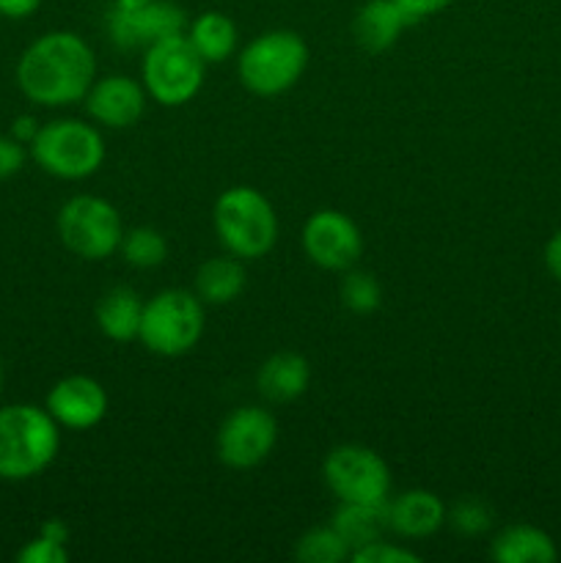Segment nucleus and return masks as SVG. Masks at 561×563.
<instances>
[{
	"instance_id": "obj_8",
	"label": "nucleus",
	"mask_w": 561,
	"mask_h": 563,
	"mask_svg": "<svg viewBox=\"0 0 561 563\" xmlns=\"http://www.w3.org/2000/svg\"><path fill=\"white\" fill-rule=\"evenodd\" d=\"M58 236L69 253L86 262H102V258L119 253L124 223L119 209L99 196H75L61 207L58 212Z\"/></svg>"
},
{
	"instance_id": "obj_29",
	"label": "nucleus",
	"mask_w": 561,
	"mask_h": 563,
	"mask_svg": "<svg viewBox=\"0 0 561 563\" xmlns=\"http://www.w3.org/2000/svg\"><path fill=\"white\" fill-rule=\"evenodd\" d=\"M25 157H28L25 143H20L11 135L9 137L0 135V181L20 174L22 165H25Z\"/></svg>"
},
{
	"instance_id": "obj_11",
	"label": "nucleus",
	"mask_w": 561,
	"mask_h": 563,
	"mask_svg": "<svg viewBox=\"0 0 561 563\" xmlns=\"http://www.w3.org/2000/svg\"><path fill=\"white\" fill-rule=\"evenodd\" d=\"M308 262L328 273H344L363 256V234L350 214L339 209H317L300 234Z\"/></svg>"
},
{
	"instance_id": "obj_13",
	"label": "nucleus",
	"mask_w": 561,
	"mask_h": 563,
	"mask_svg": "<svg viewBox=\"0 0 561 563\" xmlns=\"http://www.w3.org/2000/svg\"><path fill=\"white\" fill-rule=\"evenodd\" d=\"M44 410L53 416V421L64 429L86 432V429L99 427L108 416V390L102 383L86 374H72V377L58 379L50 388Z\"/></svg>"
},
{
	"instance_id": "obj_32",
	"label": "nucleus",
	"mask_w": 561,
	"mask_h": 563,
	"mask_svg": "<svg viewBox=\"0 0 561 563\" xmlns=\"http://www.w3.org/2000/svg\"><path fill=\"white\" fill-rule=\"evenodd\" d=\"M544 267L561 284V231H556L544 245Z\"/></svg>"
},
{
	"instance_id": "obj_30",
	"label": "nucleus",
	"mask_w": 561,
	"mask_h": 563,
	"mask_svg": "<svg viewBox=\"0 0 561 563\" xmlns=\"http://www.w3.org/2000/svg\"><path fill=\"white\" fill-rule=\"evenodd\" d=\"M396 3L402 5V11L407 14L410 25H416V22H424L429 20V16L440 14L443 9H449L454 0H396Z\"/></svg>"
},
{
	"instance_id": "obj_28",
	"label": "nucleus",
	"mask_w": 561,
	"mask_h": 563,
	"mask_svg": "<svg viewBox=\"0 0 561 563\" xmlns=\"http://www.w3.org/2000/svg\"><path fill=\"white\" fill-rule=\"evenodd\" d=\"M16 561L20 563H66L69 561V553H66V542H58V539H50L44 533H38L36 539L25 544V548L16 553Z\"/></svg>"
},
{
	"instance_id": "obj_9",
	"label": "nucleus",
	"mask_w": 561,
	"mask_h": 563,
	"mask_svg": "<svg viewBox=\"0 0 561 563\" xmlns=\"http://www.w3.org/2000/svg\"><path fill=\"white\" fill-rule=\"evenodd\" d=\"M322 478L339 504H385L391 498V467L374 449L344 443L328 451Z\"/></svg>"
},
{
	"instance_id": "obj_34",
	"label": "nucleus",
	"mask_w": 561,
	"mask_h": 563,
	"mask_svg": "<svg viewBox=\"0 0 561 563\" xmlns=\"http://www.w3.org/2000/svg\"><path fill=\"white\" fill-rule=\"evenodd\" d=\"M38 533H44V537L50 539H58V542H69V528H66L61 520H47Z\"/></svg>"
},
{
	"instance_id": "obj_15",
	"label": "nucleus",
	"mask_w": 561,
	"mask_h": 563,
	"mask_svg": "<svg viewBox=\"0 0 561 563\" xmlns=\"http://www.w3.org/2000/svg\"><path fill=\"white\" fill-rule=\"evenodd\" d=\"M446 526V504L429 489L388 498V531L402 539H429Z\"/></svg>"
},
{
	"instance_id": "obj_23",
	"label": "nucleus",
	"mask_w": 561,
	"mask_h": 563,
	"mask_svg": "<svg viewBox=\"0 0 561 563\" xmlns=\"http://www.w3.org/2000/svg\"><path fill=\"white\" fill-rule=\"evenodd\" d=\"M119 253L130 267L154 269L168 258V240L154 225H135V229L124 231Z\"/></svg>"
},
{
	"instance_id": "obj_18",
	"label": "nucleus",
	"mask_w": 561,
	"mask_h": 563,
	"mask_svg": "<svg viewBox=\"0 0 561 563\" xmlns=\"http://www.w3.org/2000/svg\"><path fill=\"white\" fill-rule=\"evenodd\" d=\"M143 297L138 295L130 286H113L105 291L97 302V328L105 339L116 341V344H127L135 341L141 333V319H143Z\"/></svg>"
},
{
	"instance_id": "obj_12",
	"label": "nucleus",
	"mask_w": 561,
	"mask_h": 563,
	"mask_svg": "<svg viewBox=\"0 0 561 563\" xmlns=\"http://www.w3.org/2000/svg\"><path fill=\"white\" fill-rule=\"evenodd\" d=\"M187 11L174 0H152L135 11L110 9L108 36L119 49H146L163 38L187 33Z\"/></svg>"
},
{
	"instance_id": "obj_20",
	"label": "nucleus",
	"mask_w": 561,
	"mask_h": 563,
	"mask_svg": "<svg viewBox=\"0 0 561 563\" xmlns=\"http://www.w3.org/2000/svg\"><path fill=\"white\" fill-rule=\"evenodd\" d=\"M245 264L231 253L207 258L196 273V295L204 306H229L245 291Z\"/></svg>"
},
{
	"instance_id": "obj_19",
	"label": "nucleus",
	"mask_w": 561,
	"mask_h": 563,
	"mask_svg": "<svg viewBox=\"0 0 561 563\" xmlns=\"http://www.w3.org/2000/svg\"><path fill=\"white\" fill-rule=\"evenodd\" d=\"M490 555L498 563H553L559 559V550L542 528L517 522V526H506L490 542Z\"/></svg>"
},
{
	"instance_id": "obj_14",
	"label": "nucleus",
	"mask_w": 561,
	"mask_h": 563,
	"mask_svg": "<svg viewBox=\"0 0 561 563\" xmlns=\"http://www.w3.org/2000/svg\"><path fill=\"white\" fill-rule=\"evenodd\" d=\"M146 88L127 75L97 77L86 93V110L91 121L105 130H130L146 113Z\"/></svg>"
},
{
	"instance_id": "obj_1",
	"label": "nucleus",
	"mask_w": 561,
	"mask_h": 563,
	"mask_svg": "<svg viewBox=\"0 0 561 563\" xmlns=\"http://www.w3.org/2000/svg\"><path fill=\"white\" fill-rule=\"evenodd\" d=\"M97 80V55L91 44L72 31H50L22 53L16 86L42 108H66L86 99Z\"/></svg>"
},
{
	"instance_id": "obj_27",
	"label": "nucleus",
	"mask_w": 561,
	"mask_h": 563,
	"mask_svg": "<svg viewBox=\"0 0 561 563\" xmlns=\"http://www.w3.org/2000/svg\"><path fill=\"white\" fill-rule=\"evenodd\" d=\"M352 563H418L421 555L413 553L410 548H402V544L388 542L385 537L374 539V542L363 544V548L352 550L350 553Z\"/></svg>"
},
{
	"instance_id": "obj_26",
	"label": "nucleus",
	"mask_w": 561,
	"mask_h": 563,
	"mask_svg": "<svg viewBox=\"0 0 561 563\" xmlns=\"http://www.w3.org/2000/svg\"><path fill=\"white\" fill-rule=\"evenodd\" d=\"M446 522L462 537H482L493 526V509L482 498H462L446 509Z\"/></svg>"
},
{
	"instance_id": "obj_2",
	"label": "nucleus",
	"mask_w": 561,
	"mask_h": 563,
	"mask_svg": "<svg viewBox=\"0 0 561 563\" xmlns=\"http://www.w3.org/2000/svg\"><path fill=\"white\" fill-rule=\"evenodd\" d=\"M58 429L36 405L0 407V478L28 482L47 471L61 449Z\"/></svg>"
},
{
	"instance_id": "obj_36",
	"label": "nucleus",
	"mask_w": 561,
	"mask_h": 563,
	"mask_svg": "<svg viewBox=\"0 0 561 563\" xmlns=\"http://www.w3.org/2000/svg\"><path fill=\"white\" fill-rule=\"evenodd\" d=\"M0 390H3V366H0Z\"/></svg>"
},
{
	"instance_id": "obj_21",
	"label": "nucleus",
	"mask_w": 561,
	"mask_h": 563,
	"mask_svg": "<svg viewBox=\"0 0 561 563\" xmlns=\"http://www.w3.org/2000/svg\"><path fill=\"white\" fill-rule=\"evenodd\" d=\"M185 36L201 55L204 64H223L234 55L240 31H237V22L223 11H204L196 20H190Z\"/></svg>"
},
{
	"instance_id": "obj_6",
	"label": "nucleus",
	"mask_w": 561,
	"mask_h": 563,
	"mask_svg": "<svg viewBox=\"0 0 561 563\" xmlns=\"http://www.w3.org/2000/svg\"><path fill=\"white\" fill-rule=\"evenodd\" d=\"M204 324V302L196 291L163 289L143 306L138 341L160 357H179L201 341Z\"/></svg>"
},
{
	"instance_id": "obj_10",
	"label": "nucleus",
	"mask_w": 561,
	"mask_h": 563,
	"mask_svg": "<svg viewBox=\"0 0 561 563\" xmlns=\"http://www.w3.org/2000/svg\"><path fill=\"white\" fill-rule=\"evenodd\" d=\"M278 443V421L270 410L245 405L231 410L223 418L215 438L218 460L231 471H251L258 467Z\"/></svg>"
},
{
	"instance_id": "obj_22",
	"label": "nucleus",
	"mask_w": 561,
	"mask_h": 563,
	"mask_svg": "<svg viewBox=\"0 0 561 563\" xmlns=\"http://www.w3.org/2000/svg\"><path fill=\"white\" fill-rule=\"evenodd\" d=\"M330 526L339 531L346 548L358 550L388 531V500L385 504H339Z\"/></svg>"
},
{
	"instance_id": "obj_5",
	"label": "nucleus",
	"mask_w": 561,
	"mask_h": 563,
	"mask_svg": "<svg viewBox=\"0 0 561 563\" xmlns=\"http://www.w3.org/2000/svg\"><path fill=\"white\" fill-rule=\"evenodd\" d=\"M28 148L44 174L64 181L88 179L105 163L102 132L97 124L80 119H55L42 124Z\"/></svg>"
},
{
	"instance_id": "obj_25",
	"label": "nucleus",
	"mask_w": 561,
	"mask_h": 563,
	"mask_svg": "<svg viewBox=\"0 0 561 563\" xmlns=\"http://www.w3.org/2000/svg\"><path fill=\"white\" fill-rule=\"evenodd\" d=\"M339 300L346 311L352 313H374L380 306H383V286L366 269H344V278L339 284Z\"/></svg>"
},
{
	"instance_id": "obj_16",
	"label": "nucleus",
	"mask_w": 561,
	"mask_h": 563,
	"mask_svg": "<svg viewBox=\"0 0 561 563\" xmlns=\"http://www.w3.org/2000/svg\"><path fill=\"white\" fill-rule=\"evenodd\" d=\"M405 27H410V20L396 0H366L355 11L352 36L366 53H385L399 42Z\"/></svg>"
},
{
	"instance_id": "obj_24",
	"label": "nucleus",
	"mask_w": 561,
	"mask_h": 563,
	"mask_svg": "<svg viewBox=\"0 0 561 563\" xmlns=\"http://www.w3.org/2000/svg\"><path fill=\"white\" fill-rule=\"evenodd\" d=\"M295 559L300 563H341L350 559V548L333 526H317L297 539Z\"/></svg>"
},
{
	"instance_id": "obj_17",
	"label": "nucleus",
	"mask_w": 561,
	"mask_h": 563,
	"mask_svg": "<svg viewBox=\"0 0 561 563\" xmlns=\"http://www.w3.org/2000/svg\"><path fill=\"white\" fill-rule=\"evenodd\" d=\"M311 383V366L297 352H275L258 366L256 385L258 394L273 405H286V401L300 399Z\"/></svg>"
},
{
	"instance_id": "obj_3",
	"label": "nucleus",
	"mask_w": 561,
	"mask_h": 563,
	"mask_svg": "<svg viewBox=\"0 0 561 563\" xmlns=\"http://www.w3.org/2000/svg\"><path fill=\"white\" fill-rule=\"evenodd\" d=\"M212 223L226 253L242 262L267 256L278 240V214L270 198L251 185H237L220 192L212 209Z\"/></svg>"
},
{
	"instance_id": "obj_7",
	"label": "nucleus",
	"mask_w": 561,
	"mask_h": 563,
	"mask_svg": "<svg viewBox=\"0 0 561 563\" xmlns=\"http://www.w3.org/2000/svg\"><path fill=\"white\" fill-rule=\"evenodd\" d=\"M207 77V64L187 36H170L143 49L141 82L148 99L163 108H182L198 97Z\"/></svg>"
},
{
	"instance_id": "obj_31",
	"label": "nucleus",
	"mask_w": 561,
	"mask_h": 563,
	"mask_svg": "<svg viewBox=\"0 0 561 563\" xmlns=\"http://www.w3.org/2000/svg\"><path fill=\"white\" fill-rule=\"evenodd\" d=\"M42 5V0H0V16L9 20H25Z\"/></svg>"
},
{
	"instance_id": "obj_33",
	"label": "nucleus",
	"mask_w": 561,
	"mask_h": 563,
	"mask_svg": "<svg viewBox=\"0 0 561 563\" xmlns=\"http://www.w3.org/2000/svg\"><path fill=\"white\" fill-rule=\"evenodd\" d=\"M36 132H38V121L33 119V115H20V119H14V126H11V137H16V141L25 143V146H31Z\"/></svg>"
},
{
	"instance_id": "obj_35",
	"label": "nucleus",
	"mask_w": 561,
	"mask_h": 563,
	"mask_svg": "<svg viewBox=\"0 0 561 563\" xmlns=\"http://www.w3.org/2000/svg\"><path fill=\"white\" fill-rule=\"evenodd\" d=\"M152 3V0H113V9H124V11H135L141 5Z\"/></svg>"
},
{
	"instance_id": "obj_4",
	"label": "nucleus",
	"mask_w": 561,
	"mask_h": 563,
	"mask_svg": "<svg viewBox=\"0 0 561 563\" xmlns=\"http://www.w3.org/2000/svg\"><path fill=\"white\" fill-rule=\"evenodd\" d=\"M308 66V44L289 27L262 33L237 55V77L256 97H278L297 86Z\"/></svg>"
}]
</instances>
